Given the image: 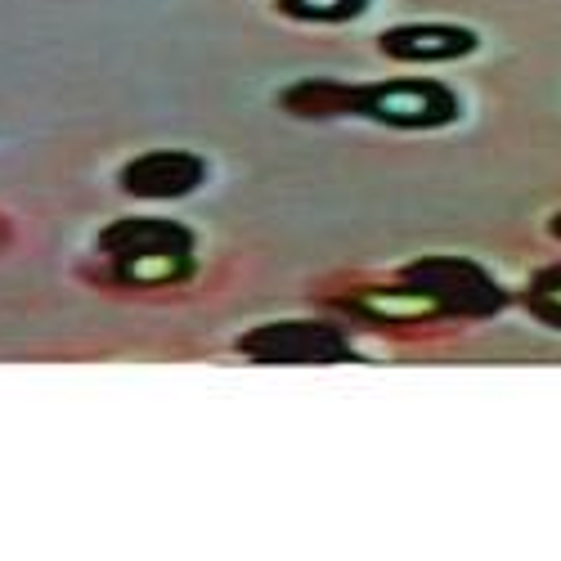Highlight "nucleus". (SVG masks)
Instances as JSON below:
<instances>
[{"instance_id": "f8f14e48", "label": "nucleus", "mask_w": 561, "mask_h": 561, "mask_svg": "<svg viewBox=\"0 0 561 561\" xmlns=\"http://www.w3.org/2000/svg\"><path fill=\"white\" fill-rule=\"evenodd\" d=\"M548 233H552V239H557V243H561V211H557V216H552V220H548Z\"/></svg>"}, {"instance_id": "9d476101", "label": "nucleus", "mask_w": 561, "mask_h": 561, "mask_svg": "<svg viewBox=\"0 0 561 561\" xmlns=\"http://www.w3.org/2000/svg\"><path fill=\"white\" fill-rule=\"evenodd\" d=\"M373 0H274V14H284L293 23H323V27H342L368 14Z\"/></svg>"}, {"instance_id": "0eeeda50", "label": "nucleus", "mask_w": 561, "mask_h": 561, "mask_svg": "<svg viewBox=\"0 0 561 561\" xmlns=\"http://www.w3.org/2000/svg\"><path fill=\"white\" fill-rule=\"evenodd\" d=\"M162 248H198L194 229L167 220V216H122L100 229V252L108 261L130 256V252H162Z\"/></svg>"}, {"instance_id": "423d86ee", "label": "nucleus", "mask_w": 561, "mask_h": 561, "mask_svg": "<svg viewBox=\"0 0 561 561\" xmlns=\"http://www.w3.org/2000/svg\"><path fill=\"white\" fill-rule=\"evenodd\" d=\"M342 310H351V314L364 319V323H378V329H417V323H436V319H445L440 306H436L427 293L409 288L404 278H400L396 288H387V284L359 288L355 297L342 301Z\"/></svg>"}, {"instance_id": "6e6552de", "label": "nucleus", "mask_w": 561, "mask_h": 561, "mask_svg": "<svg viewBox=\"0 0 561 561\" xmlns=\"http://www.w3.org/2000/svg\"><path fill=\"white\" fill-rule=\"evenodd\" d=\"M198 270L194 248H162V252H130L108 261V278L117 288H139V293H153V288H175V284H190Z\"/></svg>"}, {"instance_id": "39448f33", "label": "nucleus", "mask_w": 561, "mask_h": 561, "mask_svg": "<svg viewBox=\"0 0 561 561\" xmlns=\"http://www.w3.org/2000/svg\"><path fill=\"white\" fill-rule=\"evenodd\" d=\"M378 50L409 68L462 64L481 50V32L462 23H400V27L378 32Z\"/></svg>"}, {"instance_id": "20e7f679", "label": "nucleus", "mask_w": 561, "mask_h": 561, "mask_svg": "<svg viewBox=\"0 0 561 561\" xmlns=\"http://www.w3.org/2000/svg\"><path fill=\"white\" fill-rule=\"evenodd\" d=\"M207 158L194 149H149L135 153L117 171V190L139 203H175V198H194L207 184Z\"/></svg>"}, {"instance_id": "f03ea898", "label": "nucleus", "mask_w": 561, "mask_h": 561, "mask_svg": "<svg viewBox=\"0 0 561 561\" xmlns=\"http://www.w3.org/2000/svg\"><path fill=\"white\" fill-rule=\"evenodd\" d=\"M239 355L270 368H329L355 364V342L329 319H274L239 337Z\"/></svg>"}, {"instance_id": "1a4fd4ad", "label": "nucleus", "mask_w": 561, "mask_h": 561, "mask_svg": "<svg viewBox=\"0 0 561 561\" xmlns=\"http://www.w3.org/2000/svg\"><path fill=\"white\" fill-rule=\"evenodd\" d=\"M274 104L301 122H337V117H355V85L333 77H306L293 81L288 90H278Z\"/></svg>"}, {"instance_id": "7ed1b4c3", "label": "nucleus", "mask_w": 561, "mask_h": 561, "mask_svg": "<svg viewBox=\"0 0 561 561\" xmlns=\"http://www.w3.org/2000/svg\"><path fill=\"white\" fill-rule=\"evenodd\" d=\"M409 288L427 293L445 319H494L507 306V288L467 256H417L400 270Z\"/></svg>"}, {"instance_id": "9b49d317", "label": "nucleus", "mask_w": 561, "mask_h": 561, "mask_svg": "<svg viewBox=\"0 0 561 561\" xmlns=\"http://www.w3.org/2000/svg\"><path fill=\"white\" fill-rule=\"evenodd\" d=\"M526 310L530 319H539L543 329H557L561 333V261L557 265H543L530 274V284H526Z\"/></svg>"}, {"instance_id": "f257e3e1", "label": "nucleus", "mask_w": 561, "mask_h": 561, "mask_svg": "<svg viewBox=\"0 0 561 561\" xmlns=\"http://www.w3.org/2000/svg\"><path fill=\"white\" fill-rule=\"evenodd\" d=\"M355 117L387 130H445L462 117V100L436 77H391L355 85Z\"/></svg>"}]
</instances>
